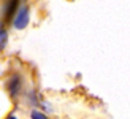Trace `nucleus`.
<instances>
[{"instance_id": "20e7f679", "label": "nucleus", "mask_w": 130, "mask_h": 119, "mask_svg": "<svg viewBox=\"0 0 130 119\" xmlns=\"http://www.w3.org/2000/svg\"><path fill=\"white\" fill-rule=\"evenodd\" d=\"M5 41H6V32L5 30H0V48L5 46Z\"/></svg>"}, {"instance_id": "39448f33", "label": "nucleus", "mask_w": 130, "mask_h": 119, "mask_svg": "<svg viewBox=\"0 0 130 119\" xmlns=\"http://www.w3.org/2000/svg\"><path fill=\"white\" fill-rule=\"evenodd\" d=\"M6 119H18V117H16L14 114H11V116H8V117H6Z\"/></svg>"}, {"instance_id": "7ed1b4c3", "label": "nucleus", "mask_w": 130, "mask_h": 119, "mask_svg": "<svg viewBox=\"0 0 130 119\" xmlns=\"http://www.w3.org/2000/svg\"><path fill=\"white\" fill-rule=\"evenodd\" d=\"M30 117L32 119H48V116L41 113V111H38V110H32L30 111Z\"/></svg>"}, {"instance_id": "f03ea898", "label": "nucleus", "mask_w": 130, "mask_h": 119, "mask_svg": "<svg viewBox=\"0 0 130 119\" xmlns=\"http://www.w3.org/2000/svg\"><path fill=\"white\" fill-rule=\"evenodd\" d=\"M19 87H21V79H19V76H13L10 81V94L14 97L19 92Z\"/></svg>"}, {"instance_id": "f257e3e1", "label": "nucleus", "mask_w": 130, "mask_h": 119, "mask_svg": "<svg viewBox=\"0 0 130 119\" xmlns=\"http://www.w3.org/2000/svg\"><path fill=\"white\" fill-rule=\"evenodd\" d=\"M27 24H29V8H25V6H22L21 10L18 11V14L14 18V29L18 30H22L27 27Z\"/></svg>"}]
</instances>
